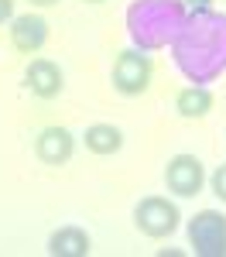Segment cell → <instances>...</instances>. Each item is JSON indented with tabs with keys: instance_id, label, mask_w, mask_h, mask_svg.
<instances>
[{
	"instance_id": "obj_1",
	"label": "cell",
	"mask_w": 226,
	"mask_h": 257,
	"mask_svg": "<svg viewBox=\"0 0 226 257\" xmlns=\"http://www.w3.org/2000/svg\"><path fill=\"white\" fill-rule=\"evenodd\" d=\"M171 59L192 86L219 79L226 72V14L212 7L188 11L182 31L171 41Z\"/></svg>"
},
{
	"instance_id": "obj_2",
	"label": "cell",
	"mask_w": 226,
	"mask_h": 257,
	"mask_svg": "<svg viewBox=\"0 0 226 257\" xmlns=\"http://www.w3.org/2000/svg\"><path fill=\"white\" fill-rule=\"evenodd\" d=\"M185 7L182 0H134L127 7V31L134 48L154 52V48H171L175 35L185 24Z\"/></svg>"
},
{
	"instance_id": "obj_3",
	"label": "cell",
	"mask_w": 226,
	"mask_h": 257,
	"mask_svg": "<svg viewBox=\"0 0 226 257\" xmlns=\"http://www.w3.org/2000/svg\"><path fill=\"white\" fill-rule=\"evenodd\" d=\"M178 219H182V213H178V206L168 196H144L134 206V226L151 240L171 237L178 230Z\"/></svg>"
},
{
	"instance_id": "obj_4",
	"label": "cell",
	"mask_w": 226,
	"mask_h": 257,
	"mask_svg": "<svg viewBox=\"0 0 226 257\" xmlns=\"http://www.w3.org/2000/svg\"><path fill=\"white\" fill-rule=\"evenodd\" d=\"M151 76H154V65H151L144 48H123L117 55V62H113V89L120 96H141V93H147Z\"/></svg>"
},
{
	"instance_id": "obj_5",
	"label": "cell",
	"mask_w": 226,
	"mask_h": 257,
	"mask_svg": "<svg viewBox=\"0 0 226 257\" xmlns=\"http://www.w3.org/2000/svg\"><path fill=\"white\" fill-rule=\"evenodd\" d=\"M188 243L199 257H226V213L202 209L188 219Z\"/></svg>"
},
{
	"instance_id": "obj_6",
	"label": "cell",
	"mask_w": 226,
	"mask_h": 257,
	"mask_svg": "<svg viewBox=\"0 0 226 257\" xmlns=\"http://www.w3.org/2000/svg\"><path fill=\"white\" fill-rule=\"evenodd\" d=\"M164 185H168V192H175L178 199H192L202 192L205 185V168L202 161L195 158V155H175V158H168L164 165Z\"/></svg>"
},
{
	"instance_id": "obj_7",
	"label": "cell",
	"mask_w": 226,
	"mask_h": 257,
	"mask_svg": "<svg viewBox=\"0 0 226 257\" xmlns=\"http://www.w3.org/2000/svg\"><path fill=\"white\" fill-rule=\"evenodd\" d=\"M24 86L31 89V96L38 99H55L65 89V76L52 59H31L24 69Z\"/></svg>"
},
{
	"instance_id": "obj_8",
	"label": "cell",
	"mask_w": 226,
	"mask_h": 257,
	"mask_svg": "<svg viewBox=\"0 0 226 257\" xmlns=\"http://www.w3.org/2000/svg\"><path fill=\"white\" fill-rule=\"evenodd\" d=\"M35 155H38L41 165H52V168L65 165V161L76 155L72 131H65V127H45L38 138H35Z\"/></svg>"
},
{
	"instance_id": "obj_9",
	"label": "cell",
	"mask_w": 226,
	"mask_h": 257,
	"mask_svg": "<svg viewBox=\"0 0 226 257\" xmlns=\"http://www.w3.org/2000/svg\"><path fill=\"white\" fill-rule=\"evenodd\" d=\"M48 41V21L41 14H14L11 21V45L21 55H35Z\"/></svg>"
},
{
	"instance_id": "obj_10",
	"label": "cell",
	"mask_w": 226,
	"mask_h": 257,
	"mask_svg": "<svg viewBox=\"0 0 226 257\" xmlns=\"http://www.w3.org/2000/svg\"><path fill=\"white\" fill-rule=\"evenodd\" d=\"M89 250H93L89 233L82 226H72V223L52 230V237H48V254L52 257H89Z\"/></svg>"
},
{
	"instance_id": "obj_11",
	"label": "cell",
	"mask_w": 226,
	"mask_h": 257,
	"mask_svg": "<svg viewBox=\"0 0 226 257\" xmlns=\"http://www.w3.org/2000/svg\"><path fill=\"white\" fill-rule=\"evenodd\" d=\"M82 141H86V151H93L100 158H110V155H117L123 148V131L113 127V123H89Z\"/></svg>"
},
{
	"instance_id": "obj_12",
	"label": "cell",
	"mask_w": 226,
	"mask_h": 257,
	"mask_svg": "<svg viewBox=\"0 0 226 257\" xmlns=\"http://www.w3.org/2000/svg\"><path fill=\"white\" fill-rule=\"evenodd\" d=\"M212 106H216V96H212L209 86H185L182 93L175 96V110L185 120H202Z\"/></svg>"
},
{
	"instance_id": "obj_13",
	"label": "cell",
	"mask_w": 226,
	"mask_h": 257,
	"mask_svg": "<svg viewBox=\"0 0 226 257\" xmlns=\"http://www.w3.org/2000/svg\"><path fill=\"white\" fill-rule=\"evenodd\" d=\"M209 185H212V196L219 199V202H226V161L209 175Z\"/></svg>"
},
{
	"instance_id": "obj_14",
	"label": "cell",
	"mask_w": 226,
	"mask_h": 257,
	"mask_svg": "<svg viewBox=\"0 0 226 257\" xmlns=\"http://www.w3.org/2000/svg\"><path fill=\"white\" fill-rule=\"evenodd\" d=\"M14 21V0H0V24Z\"/></svg>"
},
{
	"instance_id": "obj_15",
	"label": "cell",
	"mask_w": 226,
	"mask_h": 257,
	"mask_svg": "<svg viewBox=\"0 0 226 257\" xmlns=\"http://www.w3.org/2000/svg\"><path fill=\"white\" fill-rule=\"evenodd\" d=\"M188 11H205V7H212V0H182Z\"/></svg>"
},
{
	"instance_id": "obj_16",
	"label": "cell",
	"mask_w": 226,
	"mask_h": 257,
	"mask_svg": "<svg viewBox=\"0 0 226 257\" xmlns=\"http://www.w3.org/2000/svg\"><path fill=\"white\" fill-rule=\"evenodd\" d=\"M28 4H35V7H55L59 0H28Z\"/></svg>"
},
{
	"instance_id": "obj_17",
	"label": "cell",
	"mask_w": 226,
	"mask_h": 257,
	"mask_svg": "<svg viewBox=\"0 0 226 257\" xmlns=\"http://www.w3.org/2000/svg\"><path fill=\"white\" fill-rule=\"evenodd\" d=\"M86 4H103V0H86Z\"/></svg>"
}]
</instances>
